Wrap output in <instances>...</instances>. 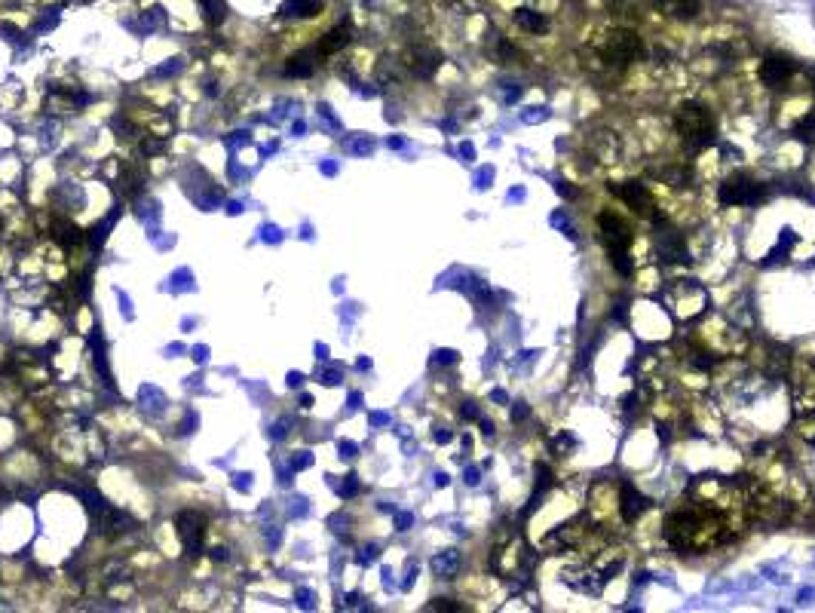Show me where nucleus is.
Returning a JSON list of instances; mask_svg holds the SVG:
<instances>
[{
  "label": "nucleus",
  "instance_id": "28",
  "mask_svg": "<svg viewBox=\"0 0 815 613\" xmlns=\"http://www.w3.org/2000/svg\"><path fill=\"white\" fill-rule=\"evenodd\" d=\"M460 154H463L466 160H475V148H472V144H460Z\"/></svg>",
  "mask_w": 815,
  "mask_h": 613
},
{
  "label": "nucleus",
  "instance_id": "34",
  "mask_svg": "<svg viewBox=\"0 0 815 613\" xmlns=\"http://www.w3.org/2000/svg\"><path fill=\"white\" fill-rule=\"evenodd\" d=\"M408 524H411V516L402 512V516H399V531H408Z\"/></svg>",
  "mask_w": 815,
  "mask_h": 613
},
{
  "label": "nucleus",
  "instance_id": "20",
  "mask_svg": "<svg viewBox=\"0 0 815 613\" xmlns=\"http://www.w3.org/2000/svg\"><path fill=\"white\" fill-rule=\"evenodd\" d=\"M610 258H613V267L619 270L622 276H632V261H628L626 248H610Z\"/></svg>",
  "mask_w": 815,
  "mask_h": 613
},
{
  "label": "nucleus",
  "instance_id": "13",
  "mask_svg": "<svg viewBox=\"0 0 815 613\" xmlns=\"http://www.w3.org/2000/svg\"><path fill=\"white\" fill-rule=\"evenodd\" d=\"M515 22L521 25V28H528L530 34H543V31L549 28V19L540 16V12H534V10H518L515 12Z\"/></svg>",
  "mask_w": 815,
  "mask_h": 613
},
{
  "label": "nucleus",
  "instance_id": "17",
  "mask_svg": "<svg viewBox=\"0 0 815 613\" xmlns=\"http://www.w3.org/2000/svg\"><path fill=\"white\" fill-rule=\"evenodd\" d=\"M316 10H319V0H288V3L282 6L285 16H313Z\"/></svg>",
  "mask_w": 815,
  "mask_h": 613
},
{
  "label": "nucleus",
  "instance_id": "31",
  "mask_svg": "<svg viewBox=\"0 0 815 613\" xmlns=\"http://www.w3.org/2000/svg\"><path fill=\"white\" fill-rule=\"evenodd\" d=\"M812 598H815V589H803V592H800V604H810Z\"/></svg>",
  "mask_w": 815,
  "mask_h": 613
},
{
  "label": "nucleus",
  "instance_id": "12",
  "mask_svg": "<svg viewBox=\"0 0 815 613\" xmlns=\"http://www.w3.org/2000/svg\"><path fill=\"white\" fill-rule=\"evenodd\" d=\"M595 154L601 157V163H616V157H619V144H616V138L610 135V132L595 135Z\"/></svg>",
  "mask_w": 815,
  "mask_h": 613
},
{
  "label": "nucleus",
  "instance_id": "9",
  "mask_svg": "<svg viewBox=\"0 0 815 613\" xmlns=\"http://www.w3.org/2000/svg\"><path fill=\"white\" fill-rule=\"evenodd\" d=\"M662 16L668 19H678V22H689V19L699 16L702 10V0H656Z\"/></svg>",
  "mask_w": 815,
  "mask_h": 613
},
{
  "label": "nucleus",
  "instance_id": "24",
  "mask_svg": "<svg viewBox=\"0 0 815 613\" xmlns=\"http://www.w3.org/2000/svg\"><path fill=\"white\" fill-rule=\"evenodd\" d=\"M436 362H438V365H453V362H457V353H453V350H438L436 353Z\"/></svg>",
  "mask_w": 815,
  "mask_h": 613
},
{
  "label": "nucleus",
  "instance_id": "11",
  "mask_svg": "<svg viewBox=\"0 0 815 613\" xmlns=\"http://www.w3.org/2000/svg\"><path fill=\"white\" fill-rule=\"evenodd\" d=\"M659 252L665 255V261H689L687 242H683L674 230H665V233L659 236Z\"/></svg>",
  "mask_w": 815,
  "mask_h": 613
},
{
  "label": "nucleus",
  "instance_id": "23",
  "mask_svg": "<svg viewBox=\"0 0 815 613\" xmlns=\"http://www.w3.org/2000/svg\"><path fill=\"white\" fill-rule=\"evenodd\" d=\"M350 150H353V154H371V150H374V141H371V138H359V141H353V144H350Z\"/></svg>",
  "mask_w": 815,
  "mask_h": 613
},
{
  "label": "nucleus",
  "instance_id": "32",
  "mask_svg": "<svg viewBox=\"0 0 815 613\" xmlns=\"http://www.w3.org/2000/svg\"><path fill=\"white\" fill-rule=\"evenodd\" d=\"M436 441H442V445L451 441V430H436Z\"/></svg>",
  "mask_w": 815,
  "mask_h": 613
},
{
  "label": "nucleus",
  "instance_id": "33",
  "mask_svg": "<svg viewBox=\"0 0 815 613\" xmlns=\"http://www.w3.org/2000/svg\"><path fill=\"white\" fill-rule=\"evenodd\" d=\"M518 200H524V187H515L509 194V203H518Z\"/></svg>",
  "mask_w": 815,
  "mask_h": 613
},
{
  "label": "nucleus",
  "instance_id": "22",
  "mask_svg": "<svg viewBox=\"0 0 815 613\" xmlns=\"http://www.w3.org/2000/svg\"><path fill=\"white\" fill-rule=\"evenodd\" d=\"M794 132H797V138H803V141H812V138H815V111H812V114H806Z\"/></svg>",
  "mask_w": 815,
  "mask_h": 613
},
{
  "label": "nucleus",
  "instance_id": "19",
  "mask_svg": "<svg viewBox=\"0 0 815 613\" xmlns=\"http://www.w3.org/2000/svg\"><path fill=\"white\" fill-rule=\"evenodd\" d=\"M794 242H797V236H794V230H781V240H779V246L772 248V255H770V258H766V261H779L781 255H785L788 248L794 246Z\"/></svg>",
  "mask_w": 815,
  "mask_h": 613
},
{
  "label": "nucleus",
  "instance_id": "6",
  "mask_svg": "<svg viewBox=\"0 0 815 613\" xmlns=\"http://www.w3.org/2000/svg\"><path fill=\"white\" fill-rule=\"evenodd\" d=\"M791 74H794V62H791V58L770 56V58H764V65H760V77H764V83L770 89H781Z\"/></svg>",
  "mask_w": 815,
  "mask_h": 613
},
{
  "label": "nucleus",
  "instance_id": "7",
  "mask_svg": "<svg viewBox=\"0 0 815 613\" xmlns=\"http://www.w3.org/2000/svg\"><path fill=\"white\" fill-rule=\"evenodd\" d=\"M647 506H650V500L643 497V494H637L635 485L619 482V516H622V522H628V524L637 522V516H641Z\"/></svg>",
  "mask_w": 815,
  "mask_h": 613
},
{
  "label": "nucleus",
  "instance_id": "10",
  "mask_svg": "<svg viewBox=\"0 0 815 613\" xmlns=\"http://www.w3.org/2000/svg\"><path fill=\"white\" fill-rule=\"evenodd\" d=\"M408 65H411L414 74L420 77H429L432 71L442 65V56H438L436 49H426V46H417V49H411V56H408Z\"/></svg>",
  "mask_w": 815,
  "mask_h": 613
},
{
  "label": "nucleus",
  "instance_id": "36",
  "mask_svg": "<svg viewBox=\"0 0 815 613\" xmlns=\"http://www.w3.org/2000/svg\"><path fill=\"white\" fill-rule=\"evenodd\" d=\"M466 482H469V485H478V470H466Z\"/></svg>",
  "mask_w": 815,
  "mask_h": 613
},
{
  "label": "nucleus",
  "instance_id": "4",
  "mask_svg": "<svg viewBox=\"0 0 815 613\" xmlns=\"http://www.w3.org/2000/svg\"><path fill=\"white\" fill-rule=\"evenodd\" d=\"M610 190H613V196H619L622 203H626L628 209H635L637 215H650L653 218V200H650L647 187H643L641 181H622V184H610Z\"/></svg>",
  "mask_w": 815,
  "mask_h": 613
},
{
  "label": "nucleus",
  "instance_id": "2",
  "mask_svg": "<svg viewBox=\"0 0 815 613\" xmlns=\"http://www.w3.org/2000/svg\"><path fill=\"white\" fill-rule=\"evenodd\" d=\"M601 56L607 58L610 65H632L643 56V41L635 31L619 28V31H613V34H607V41L601 43Z\"/></svg>",
  "mask_w": 815,
  "mask_h": 613
},
{
  "label": "nucleus",
  "instance_id": "21",
  "mask_svg": "<svg viewBox=\"0 0 815 613\" xmlns=\"http://www.w3.org/2000/svg\"><path fill=\"white\" fill-rule=\"evenodd\" d=\"M549 120V108H540V104H534V108L521 111V123H528V126H534V123H543Z\"/></svg>",
  "mask_w": 815,
  "mask_h": 613
},
{
  "label": "nucleus",
  "instance_id": "15",
  "mask_svg": "<svg viewBox=\"0 0 815 613\" xmlns=\"http://www.w3.org/2000/svg\"><path fill=\"white\" fill-rule=\"evenodd\" d=\"M457 568H460V558H457V552H442V555H436V562H432V570L438 573V577H453L457 573Z\"/></svg>",
  "mask_w": 815,
  "mask_h": 613
},
{
  "label": "nucleus",
  "instance_id": "8",
  "mask_svg": "<svg viewBox=\"0 0 815 613\" xmlns=\"http://www.w3.org/2000/svg\"><path fill=\"white\" fill-rule=\"evenodd\" d=\"M178 531H181V540H184V546H187V552L190 555H196L200 552V546H202V533H206V522H202V516L200 512H184V516L178 518Z\"/></svg>",
  "mask_w": 815,
  "mask_h": 613
},
{
  "label": "nucleus",
  "instance_id": "18",
  "mask_svg": "<svg viewBox=\"0 0 815 613\" xmlns=\"http://www.w3.org/2000/svg\"><path fill=\"white\" fill-rule=\"evenodd\" d=\"M549 485H552V472L545 470V466H536V487H534V494H530V509L540 506V494H543V487H549Z\"/></svg>",
  "mask_w": 815,
  "mask_h": 613
},
{
  "label": "nucleus",
  "instance_id": "25",
  "mask_svg": "<svg viewBox=\"0 0 815 613\" xmlns=\"http://www.w3.org/2000/svg\"><path fill=\"white\" fill-rule=\"evenodd\" d=\"M491 178H494V169H482L478 172V190H484L491 184Z\"/></svg>",
  "mask_w": 815,
  "mask_h": 613
},
{
  "label": "nucleus",
  "instance_id": "37",
  "mask_svg": "<svg viewBox=\"0 0 815 613\" xmlns=\"http://www.w3.org/2000/svg\"><path fill=\"white\" fill-rule=\"evenodd\" d=\"M616 319H626V304H616Z\"/></svg>",
  "mask_w": 815,
  "mask_h": 613
},
{
  "label": "nucleus",
  "instance_id": "38",
  "mask_svg": "<svg viewBox=\"0 0 815 613\" xmlns=\"http://www.w3.org/2000/svg\"><path fill=\"white\" fill-rule=\"evenodd\" d=\"M812 80H815V74H812Z\"/></svg>",
  "mask_w": 815,
  "mask_h": 613
},
{
  "label": "nucleus",
  "instance_id": "1",
  "mask_svg": "<svg viewBox=\"0 0 815 613\" xmlns=\"http://www.w3.org/2000/svg\"><path fill=\"white\" fill-rule=\"evenodd\" d=\"M674 126L693 144V150H702V148H708V144H714V117L705 104L683 102L681 111L674 114Z\"/></svg>",
  "mask_w": 815,
  "mask_h": 613
},
{
  "label": "nucleus",
  "instance_id": "26",
  "mask_svg": "<svg viewBox=\"0 0 815 613\" xmlns=\"http://www.w3.org/2000/svg\"><path fill=\"white\" fill-rule=\"evenodd\" d=\"M528 414H530V408L524 405V402H521V405H515V408H512V420H515V424H518V420H524V417H528Z\"/></svg>",
  "mask_w": 815,
  "mask_h": 613
},
{
  "label": "nucleus",
  "instance_id": "27",
  "mask_svg": "<svg viewBox=\"0 0 815 613\" xmlns=\"http://www.w3.org/2000/svg\"><path fill=\"white\" fill-rule=\"evenodd\" d=\"M463 417H466V420H475V417H478L475 402H466V405H463Z\"/></svg>",
  "mask_w": 815,
  "mask_h": 613
},
{
  "label": "nucleus",
  "instance_id": "16",
  "mask_svg": "<svg viewBox=\"0 0 815 613\" xmlns=\"http://www.w3.org/2000/svg\"><path fill=\"white\" fill-rule=\"evenodd\" d=\"M346 43H350V28L344 25V28H334L331 34L319 43V52H338L340 46H346Z\"/></svg>",
  "mask_w": 815,
  "mask_h": 613
},
{
  "label": "nucleus",
  "instance_id": "29",
  "mask_svg": "<svg viewBox=\"0 0 815 613\" xmlns=\"http://www.w3.org/2000/svg\"><path fill=\"white\" fill-rule=\"evenodd\" d=\"M518 92H521V89H518L515 83H509V89H506V102H515V98H518Z\"/></svg>",
  "mask_w": 815,
  "mask_h": 613
},
{
  "label": "nucleus",
  "instance_id": "35",
  "mask_svg": "<svg viewBox=\"0 0 815 613\" xmlns=\"http://www.w3.org/2000/svg\"><path fill=\"white\" fill-rule=\"evenodd\" d=\"M340 451H344V457H356V445H346V441H344V445H340Z\"/></svg>",
  "mask_w": 815,
  "mask_h": 613
},
{
  "label": "nucleus",
  "instance_id": "14",
  "mask_svg": "<svg viewBox=\"0 0 815 613\" xmlns=\"http://www.w3.org/2000/svg\"><path fill=\"white\" fill-rule=\"evenodd\" d=\"M316 49H307V52H300V56H294L292 58V65H288V74L292 77H307V74H313V68H316Z\"/></svg>",
  "mask_w": 815,
  "mask_h": 613
},
{
  "label": "nucleus",
  "instance_id": "30",
  "mask_svg": "<svg viewBox=\"0 0 815 613\" xmlns=\"http://www.w3.org/2000/svg\"><path fill=\"white\" fill-rule=\"evenodd\" d=\"M558 194H561V196H576V190H574V187H567L564 181H558Z\"/></svg>",
  "mask_w": 815,
  "mask_h": 613
},
{
  "label": "nucleus",
  "instance_id": "3",
  "mask_svg": "<svg viewBox=\"0 0 815 613\" xmlns=\"http://www.w3.org/2000/svg\"><path fill=\"white\" fill-rule=\"evenodd\" d=\"M760 200H764V187L745 175H733L720 187V203L724 206H757Z\"/></svg>",
  "mask_w": 815,
  "mask_h": 613
},
{
  "label": "nucleus",
  "instance_id": "5",
  "mask_svg": "<svg viewBox=\"0 0 815 613\" xmlns=\"http://www.w3.org/2000/svg\"><path fill=\"white\" fill-rule=\"evenodd\" d=\"M601 233H604V242H607V248H626L628 242H632V230H628L626 221H619V215L613 212H604L601 218Z\"/></svg>",
  "mask_w": 815,
  "mask_h": 613
}]
</instances>
